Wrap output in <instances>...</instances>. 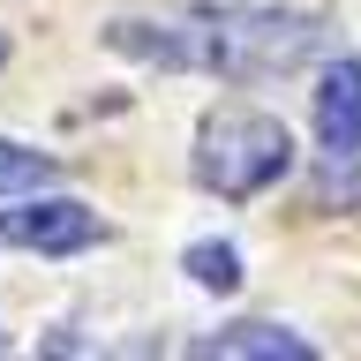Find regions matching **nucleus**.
<instances>
[{"instance_id": "nucleus-1", "label": "nucleus", "mask_w": 361, "mask_h": 361, "mask_svg": "<svg viewBox=\"0 0 361 361\" xmlns=\"http://www.w3.org/2000/svg\"><path fill=\"white\" fill-rule=\"evenodd\" d=\"M113 53L128 61H158V68H211L233 83L256 75H286L324 45L316 16H286V8H226V16H196V23H113L106 30Z\"/></svg>"}, {"instance_id": "nucleus-2", "label": "nucleus", "mask_w": 361, "mask_h": 361, "mask_svg": "<svg viewBox=\"0 0 361 361\" xmlns=\"http://www.w3.org/2000/svg\"><path fill=\"white\" fill-rule=\"evenodd\" d=\"M286 166H293V135H286V121H271V113L226 106V113H211L203 135H196V180L211 196H226V203L264 196Z\"/></svg>"}, {"instance_id": "nucleus-3", "label": "nucleus", "mask_w": 361, "mask_h": 361, "mask_svg": "<svg viewBox=\"0 0 361 361\" xmlns=\"http://www.w3.org/2000/svg\"><path fill=\"white\" fill-rule=\"evenodd\" d=\"M106 233L98 226V211H83V203L68 196H8L0 203V241L8 248H38V256H75V248H90Z\"/></svg>"}, {"instance_id": "nucleus-4", "label": "nucleus", "mask_w": 361, "mask_h": 361, "mask_svg": "<svg viewBox=\"0 0 361 361\" xmlns=\"http://www.w3.org/2000/svg\"><path fill=\"white\" fill-rule=\"evenodd\" d=\"M316 135L331 158L361 151V61H331L316 83Z\"/></svg>"}, {"instance_id": "nucleus-5", "label": "nucleus", "mask_w": 361, "mask_h": 361, "mask_svg": "<svg viewBox=\"0 0 361 361\" xmlns=\"http://www.w3.org/2000/svg\"><path fill=\"white\" fill-rule=\"evenodd\" d=\"M196 354L203 361H233V354H248V361H309V338L279 331V324H233V331L203 338Z\"/></svg>"}, {"instance_id": "nucleus-6", "label": "nucleus", "mask_w": 361, "mask_h": 361, "mask_svg": "<svg viewBox=\"0 0 361 361\" xmlns=\"http://www.w3.org/2000/svg\"><path fill=\"white\" fill-rule=\"evenodd\" d=\"M45 180H61V166H53L45 151H23V143L0 135V203H8V196H30V188H45Z\"/></svg>"}, {"instance_id": "nucleus-7", "label": "nucleus", "mask_w": 361, "mask_h": 361, "mask_svg": "<svg viewBox=\"0 0 361 361\" xmlns=\"http://www.w3.org/2000/svg\"><path fill=\"white\" fill-rule=\"evenodd\" d=\"M180 264H188V279H196V286H211V293H233V286H241V256H233L226 241H196Z\"/></svg>"}, {"instance_id": "nucleus-8", "label": "nucleus", "mask_w": 361, "mask_h": 361, "mask_svg": "<svg viewBox=\"0 0 361 361\" xmlns=\"http://www.w3.org/2000/svg\"><path fill=\"white\" fill-rule=\"evenodd\" d=\"M324 188H331V196H361V173H354V166H331V173H324Z\"/></svg>"}, {"instance_id": "nucleus-9", "label": "nucleus", "mask_w": 361, "mask_h": 361, "mask_svg": "<svg viewBox=\"0 0 361 361\" xmlns=\"http://www.w3.org/2000/svg\"><path fill=\"white\" fill-rule=\"evenodd\" d=\"M0 61H8V30H0Z\"/></svg>"}]
</instances>
